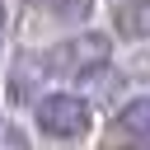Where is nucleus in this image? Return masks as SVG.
Returning a JSON list of instances; mask_svg holds the SVG:
<instances>
[{
  "instance_id": "20e7f679",
  "label": "nucleus",
  "mask_w": 150,
  "mask_h": 150,
  "mask_svg": "<svg viewBox=\"0 0 150 150\" xmlns=\"http://www.w3.org/2000/svg\"><path fill=\"white\" fill-rule=\"evenodd\" d=\"M117 33L122 38H150V0H127L117 9Z\"/></svg>"
},
{
  "instance_id": "7ed1b4c3",
  "label": "nucleus",
  "mask_w": 150,
  "mask_h": 150,
  "mask_svg": "<svg viewBox=\"0 0 150 150\" xmlns=\"http://www.w3.org/2000/svg\"><path fill=\"white\" fill-rule=\"evenodd\" d=\"M117 145L150 150V98H131V103L112 117V150H117Z\"/></svg>"
},
{
  "instance_id": "423d86ee",
  "label": "nucleus",
  "mask_w": 150,
  "mask_h": 150,
  "mask_svg": "<svg viewBox=\"0 0 150 150\" xmlns=\"http://www.w3.org/2000/svg\"><path fill=\"white\" fill-rule=\"evenodd\" d=\"M141 75H145V80H150V56H141Z\"/></svg>"
},
{
  "instance_id": "0eeeda50",
  "label": "nucleus",
  "mask_w": 150,
  "mask_h": 150,
  "mask_svg": "<svg viewBox=\"0 0 150 150\" xmlns=\"http://www.w3.org/2000/svg\"><path fill=\"white\" fill-rule=\"evenodd\" d=\"M0 38H5V5H0Z\"/></svg>"
},
{
  "instance_id": "39448f33",
  "label": "nucleus",
  "mask_w": 150,
  "mask_h": 150,
  "mask_svg": "<svg viewBox=\"0 0 150 150\" xmlns=\"http://www.w3.org/2000/svg\"><path fill=\"white\" fill-rule=\"evenodd\" d=\"M0 150H28L23 131H19V127H0Z\"/></svg>"
},
{
  "instance_id": "f03ea898",
  "label": "nucleus",
  "mask_w": 150,
  "mask_h": 150,
  "mask_svg": "<svg viewBox=\"0 0 150 150\" xmlns=\"http://www.w3.org/2000/svg\"><path fill=\"white\" fill-rule=\"evenodd\" d=\"M89 103L80 98V94H66V89H56V94H42V103H38V127L47 131V136H56V141H75V136H84L89 131Z\"/></svg>"
},
{
  "instance_id": "6e6552de",
  "label": "nucleus",
  "mask_w": 150,
  "mask_h": 150,
  "mask_svg": "<svg viewBox=\"0 0 150 150\" xmlns=\"http://www.w3.org/2000/svg\"><path fill=\"white\" fill-rule=\"evenodd\" d=\"M38 5H56V0H38Z\"/></svg>"
},
{
  "instance_id": "f257e3e1",
  "label": "nucleus",
  "mask_w": 150,
  "mask_h": 150,
  "mask_svg": "<svg viewBox=\"0 0 150 150\" xmlns=\"http://www.w3.org/2000/svg\"><path fill=\"white\" fill-rule=\"evenodd\" d=\"M108 52L112 47H108L103 33H75V38H66V42H56L47 52V70L66 75V80H89V75H98L108 66Z\"/></svg>"
}]
</instances>
